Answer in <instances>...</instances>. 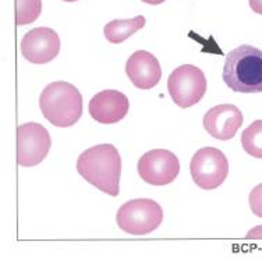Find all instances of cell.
<instances>
[{"label":"cell","mask_w":262,"mask_h":259,"mask_svg":"<svg viewBox=\"0 0 262 259\" xmlns=\"http://www.w3.org/2000/svg\"><path fill=\"white\" fill-rule=\"evenodd\" d=\"M137 170L140 177L151 185H166L173 183L180 173V162L167 149H152L142 155Z\"/></svg>","instance_id":"ba28073f"},{"label":"cell","mask_w":262,"mask_h":259,"mask_svg":"<svg viewBox=\"0 0 262 259\" xmlns=\"http://www.w3.org/2000/svg\"><path fill=\"white\" fill-rule=\"evenodd\" d=\"M250 7L254 13L262 15V0H250Z\"/></svg>","instance_id":"ac0fdd59"},{"label":"cell","mask_w":262,"mask_h":259,"mask_svg":"<svg viewBox=\"0 0 262 259\" xmlns=\"http://www.w3.org/2000/svg\"><path fill=\"white\" fill-rule=\"evenodd\" d=\"M128 109V98L116 89H105L96 93L90 101L88 106L92 119L101 124L119 123L127 116Z\"/></svg>","instance_id":"8fae6325"},{"label":"cell","mask_w":262,"mask_h":259,"mask_svg":"<svg viewBox=\"0 0 262 259\" xmlns=\"http://www.w3.org/2000/svg\"><path fill=\"white\" fill-rule=\"evenodd\" d=\"M127 77L140 89H151L161 81L162 68L159 60L146 51L134 52L126 63Z\"/></svg>","instance_id":"7c38bea8"},{"label":"cell","mask_w":262,"mask_h":259,"mask_svg":"<svg viewBox=\"0 0 262 259\" xmlns=\"http://www.w3.org/2000/svg\"><path fill=\"white\" fill-rule=\"evenodd\" d=\"M21 53L34 64H45L55 59L60 52V38L48 27H38L27 32L21 39Z\"/></svg>","instance_id":"9c48e42d"},{"label":"cell","mask_w":262,"mask_h":259,"mask_svg":"<svg viewBox=\"0 0 262 259\" xmlns=\"http://www.w3.org/2000/svg\"><path fill=\"white\" fill-rule=\"evenodd\" d=\"M204 128L211 137L229 141L243 124V113L234 105L225 103L209 109L204 116Z\"/></svg>","instance_id":"30bf717a"},{"label":"cell","mask_w":262,"mask_h":259,"mask_svg":"<svg viewBox=\"0 0 262 259\" xmlns=\"http://www.w3.org/2000/svg\"><path fill=\"white\" fill-rule=\"evenodd\" d=\"M243 149L254 158L262 159V120L251 123L242 134Z\"/></svg>","instance_id":"5bb4252c"},{"label":"cell","mask_w":262,"mask_h":259,"mask_svg":"<svg viewBox=\"0 0 262 259\" xmlns=\"http://www.w3.org/2000/svg\"><path fill=\"white\" fill-rule=\"evenodd\" d=\"M145 22L146 20L144 15H137L128 20H113L106 24L103 34L106 39L112 43H121L133 34H136L137 31L142 30Z\"/></svg>","instance_id":"4fadbf2b"},{"label":"cell","mask_w":262,"mask_h":259,"mask_svg":"<svg viewBox=\"0 0 262 259\" xmlns=\"http://www.w3.org/2000/svg\"><path fill=\"white\" fill-rule=\"evenodd\" d=\"M40 112L55 127H71L82 114V95L66 81L51 82L39 97Z\"/></svg>","instance_id":"3957f363"},{"label":"cell","mask_w":262,"mask_h":259,"mask_svg":"<svg viewBox=\"0 0 262 259\" xmlns=\"http://www.w3.org/2000/svg\"><path fill=\"white\" fill-rule=\"evenodd\" d=\"M51 147L49 131L39 123H24L17 128V163L23 168L39 164Z\"/></svg>","instance_id":"52a82bcc"},{"label":"cell","mask_w":262,"mask_h":259,"mask_svg":"<svg viewBox=\"0 0 262 259\" xmlns=\"http://www.w3.org/2000/svg\"><path fill=\"white\" fill-rule=\"evenodd\" d=\"M169 95L182 109L196 105L207 92V78L200 67L183 64L174 68L167 80Z\"/></svg>","instance_id":"5b68a950"},{"label":"cell","mask_w":262,"mask_h":259,"mask_svg":"<svg viewBox=\"0 0 262 259\" xmlns=\"http://www.w3.org/2000/svg\"><path fill=\"white\" fill-rule=\"evenodd\" d=\"M163 209L154 199H131L121 205L116 215L117 226L133 236L152 233L161 226Z\"/></svg>","instance_id":"277c9868"},{"label":"cell","mask_w":262,"mask_h":259,"mask_svg":"<svg viewBox=\"0 0 262 259\" xmlns=\"http://www.w3.org/2000/svg\"><path fill=\"white\" fill-rule=\"evenodd\" d=\"M222 78L230 89L238 93L262 92V51L242 45L229 52Z\"/></svg>","instance_id":"7a4b0ae2"},{"label":"cell","mask_w":262,"mask_h":259,"mask_svg":"<svg viewBox=\"0 0 262 259\" xmlns=\"http://www.w3.org/2000/svg\"><path fill=\"white\" fill-rule=\"evenodd\" d=\"M42 11V0H15V22L27 26L38 20Z\"/></svg>","instance_id":"9a60e30c"},{"label":"cell","mask_w":262,"mask_h":259,"mask_svg":"<svg viewBox=\"0 0 262 259\" xmlns=\"http://www.w3.org/2000/svg\"><path fill=\"white\" fill-rule=\"evenodd\" d=\"M247 239L248 240H259L262 239V224L261 226H257V227H254L252 230H250L247 234Z\"/></svg>","instance_id":"e0dca14e"},{"label":"cell","mask_w":262,"mask_h":259,"mask_svg":"<svg viewBox=\"0 0 262 259\" xmlns=\"http://www.w3.org/2000/svg\"><path fill=\"white\" fill-rule=\"evenodd\" d=\"M144 3H146V5H152V6H157V5H162L165 0H142Z\"/></svg>","instance_id":"d6986e66"},{"label":"cell","mask_w":262,"mask_h":259,"mask_svg":"<svg viewBox=\"0 0 262 259\" xmlns=\"http://www.w3.org/2000/svg\"><path fill=\"white\" fill-rule=\"evenodd\" d=\"M248 202H250V208H251L252 214L258 216V218H262V183L258 184L257 187L252 188Z\"/></svg>","instance_id":"2e32d148"},{"label":"cell","mask_w":262,"mask_h":259,"mask_svg":"<svg viewBox=\"0 0 262 259\" xmlns=\"http://www.w3.org/2000/svg\"><path fill=\"white\" fill-rule=\"evenodd\" d=\"M63 2H69V3H71V2H77V0H63Z\"/></svg>","instance_id":"ffe728a7"},{"label":"cell","mask_w":262,"mask_h":259,"mask_svg":"<svg viewBox=\"0 0 262 259\" xmlns=\"http://www.w3.org/2000/svg\"><path fill=\"white\" fill-rule=\"evenodd\" d=\"M77 172L102 193L112 197L119 195L121 156L116 147L101 144L84 151L77 160Z\"/></svg>","instance_id":"6da1fadb"},{"label":"cell","mask_w":262,"mask_h":259,"mask_svg":"<svg viewBox=\"0 0 262 259\" xmlns=\"http://www.w3.org/2000/svg\"><path fill=\"white\" fill-rule=\"evenodd\" d=\"M190 172L198 187L202 190H215L226 180L229 162L221 149L205 147L194 153L190 163Z\"/></svg>","instance_id":"8992f818"}]
</instances>
